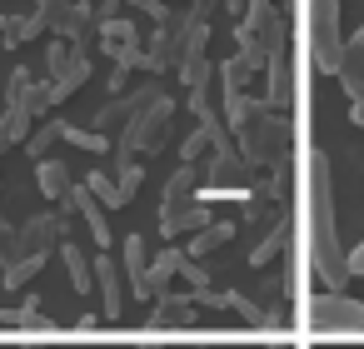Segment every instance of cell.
I'll use <instances>...</instances> for the list:
<instances>
[{
  "label": "cell",
  "instance_id": "obj_36",
  "mask_svg": "<svg viewBox=\"0 0 364 349\" xmlns=\"http://www.w3.org/2000/svg\"><path fill=\"white\" fill-rule=\"evenodd\" d=\"M11 259H16V225L0 220V264H11Z\"/></svg>",
  "mask_w": 364,
  "mask_h": 349
},
{
  "label": "cell",
  "instance_id": "obj_30",
  "mask_svg": "<svg viewBox=\"0 0 364 349\" xmlns=\"http://www.w3.org/2000/svg\"><path fill=\"white\" fill-rule=\"evenodd\" d=\"M65 145H70V150H85V155H110L105 130H80V125H65Z\"/></svg>",
  "mask_w": 364,
  "mask_h": 349
},
{
  "label": "cell",
  "instance_id": "obj_11",
  "mask_svg": "<svg viewBox=\"0 0 364 349\" xmlns=\"http://www.w3.org/2000/svg\"><path fill=\"white\" fill-rule=\"evenodd\" d=\"M95 289H100V319H120L125 314V294H130V284H125V264H115L110 254H95Z\"/></svg>",
  "mask_w": 364,
  "mask_h": 349
},
{
  "label": "cell",
  "instance_id": "obj_33",
  "mask_svg": "<svg viewBox=\"0 0 364 349\" xmlns=\"http://www.w3.org/2000/svg\"><path fill=\"white\" fill-rule=\"evenodd\" d=\"M230 235H235L230 225H210V230H200V235H190V259H200V254H210V249H220V245H225Z\"/></svg>",
  "mask_w": 364,
  "mask_h": 349
},
{
  "label": "cell",
  "instance_id": "obj_14",
  "mask_svg": "<svg viewBox=\"0 0 364 349\" xmlns=\"http://www.w3.org/2000/svg\"><path fill=\"white\" fill-rule=\"evenodd\" d=\"M85 80H90V50H75V45H70L65 65H60V70H50V100H55V105H65Z\"/></svg>",
  "mask_w": 364,
  "mask_h": 349
},
{
  "label": "cell",
  "instance_id": "obj_41",
  "mask_svg": "<svg viewBox=\"0 0 364 349\" xmlns=\"http://www.w3.org/2000/svg\"><path fill=\"white\" fill-rule=\"evenodd\" d=\"M349 120H354V125L364 130V100H349Z\"/></svg>",
  "mask_w": 364,
  "mask_h": 349
},
{
  "label": "cell",
  "instance_id": "obj_44",
  "mask_svg": "<svg viewBox=\"0 0 364 349\" xmlns=\"http://www.w3.org/2000/svg\"><path fill=\"white\" fill-rule=\"evenodd\" d=\"M6 6H11V0H0V11H6Z\"/></svg>",
  "mask_w": 364,
  "mask_h": 349
},
{
  "label": "cell",
  "instance_id": "obj_39",
  "mask_svg": "<svg viewBox=\"0 0 364 349\" xmlns=\"http://www.w3.org/2000/svg\"><path fill=\"white\" fill-rule=\"evenodd\" d=\"M95 329H100V314H80V319H75V334H80V339H90Z\"/></svg>",
  "mask_w": 364,
  "mask_h": 349
},
{
  "label": "cell",
  "instance_id": "obj_18",
  "mask_svg": "<svg viewBox=\"0 0 364 349\" xmlns=\"http://www.w3.org/2000/svg\"><path fill=\"white\" fill-rule=\"evenodd\" d=\"M36 185H41V195L46 200H55V205H65V195L75 190V180H70V165L65 160H36Z\"/></svg>",
  "mask_w": 364,
  "mask_h": 349
},
{
  "label": "cell",
  "instance_id": "obj_22",
  "mask_svg": "<svg viewBox=\"0 0 364 349\" xmlns=\"http://www.w3.org/2000/svg\"><path fill=\"white\" fill-rule=\"evenodd\" d=\"M0 324L6 329H36V334H55V324L41 314V299L31 294V299H21L16 309H0Z\"/></svg>",
  "mask_w": 364,
  "mask_h": 349
},
{
  "label": "cell",
  "instance_id": "obj_19",
  "mask_svg": "<svg viewBox=\"0 0 364 349\" xmlns=\"http://www.w3.org/2000/svg\"><path fill=\"white\" fill-rule=\"evenodd\" d=\"M60 259H65V274H70V289L75 294H90L95 289V259L75 245V240H60V249H55Z\"/></svg>",
  "mask_w": 364,
  "mask_h": 349
},
{
  "label": "cell",
  "instance_id": "obj_6",
  "mask_svg": "<svg viewBox=\"0 0 364 349\" xmlns=\"http://www.w3.org/2000/svg\"><path fill=\"white\" fill-rule=\"evenodd\" d=\"M95 45L115 60V65H125V70H145V50H140V31L125 21V16H115V21H100L95 26Z\"/></svg>",
  "mask_w": 364,
  "mask_h": 349
},
{
  "label": "cell",
  "instance_id": "obj_37",
  "mask_svg": "<svg viewBox=\"0 0 364 349\" xmlns=\"http://www.w3.org/2000/svg\"><path fill=\"white\" fill-rule=\"evenodd\" d=\"M125 85H130V70H125V65H115V70H110V80H105V90H110V95H125Z\"/></svg>",
  "mask_w": 364,
  "mask_h": 349
},
{
  "label": "cell",
  "instance_id": "obj_17",
  "mask_svg": "<svg viewBox=\"0 0 364 349\" xmlns=\"http://www.w3.org/2000/svg\"><path fill=\"white\" fill-rule=\"evenodd\" d=\"M264 75H269V105L274 110H289L294 105V70H289V50H274L269 55V65H264Z\"/></svg>",
  "mask_w": 364,
  "mask_h": 349
},
{
  "label": "cell",
  "instance_id": "obj_26",
  "mask_svg": "<svg viewBox=\"0 0 364 349\" xmlns=\"http://www.w3.org/2000/svg\"><path fill=\"white\" fill-rule=\"evenodd\" d=\"M60 140H65V120H50V115H46V120H41V125L31 130L26 150H31V160H46V155H50V150H55Z\"/></svg>",
  "mask_w": 364,
  "mask_h": 349
},
{
  "label": "cell",
  "instance_id": "obj_34",
  "mask_svg": "<svg viewBox=\"0 0 364 349\" xmlns=\"http://www.w3.org/2000/svg\"><path fill=\"white\" fill-rule=\"evenodd\" d=\"M140 180H145V170H140L135 160H120V155H115V185H120V195H125V205L135 200V190H140Z\"/></svg>",
  "mask_w": 364,
  "mask_h": 349
},
{
  "label": "cell",
  "instance_id": "obj_5",
  "mask_svg": "<svg viewBox=\"0 0 364 349\" xmlns=\"http://www.w3.org/2000/svg\"><path fill=\"white\" fill-rule=\"evenodd\" d=\"M304 319H309L314 334H359L364 329V304L349 299V294H339V289H324V294L309 299Z\"/></svg>",
  "mask_w": 364,
  "mask_h": 349
},
{
  "label": "cell",
  "instance_id": "obj_9",
  "mask_svg": "<svg viewBox=\"0 0 364 349\" xmlns=\"http://www.w3.org/2000/svg\"><path fill=\"white\" fill-rule=\"evenodd\" d=\"M6 105H21L31 120H46V115L55 110V100H50V80H31V70L16 65L11 80H6Z\"/></svg>",
  "mask_w": 364,
  "mask_h": 349
},
{
  "label": "cell",
  "instance_id": "obj_35",
  "mask_svg": "<svg viewBox=\"0 0 364 349\" xmlns=\"http://www.w3.org/2000/svg\"><path fill=\"white\" fill-rule=\"evenodd\" d=\"M70 6H75V0H36V11L46 16V26H50V31H55V26L70 16Z\"/></svg>",
  "mask_w": 364,
  "mask_h": 349
},
{
  "label": "cell",
  "instance_id": "obj_24",
  "mask_svg": "<svg viewBox=\"0 0 364 349\" xmlns=\"http://www.w3.org/2000/svg\"><path fill=\"white\" fill-rule=\"evenodd\" d=\"M180 264H185V254H180V249H165V254H155V259H150V279H145L150 299L170 294V279L180 274Z\"/></svg>",
  "mask_w": 364,
  "mask_h": 349
},
{
  "label": "cell",
  "instance_id": "obj_3",
  "mask_svg": "<svg viewBox=\"0 0 364 349\" xmlns=\"http://www.w3.org/2000/svg\"><path fill=\"white\" fill-rule=\"evenodd\" d=\"M170 130H175V100L160 95L155 105H145L130 125H120V160H135V155H160L170 145Z\"/></svg>",
  "mask_w": 364,
  "mask_h": 349
},
{
  "label": "cell",
  "instance_id": "obj_2",
  "mask_svg": "<svg viewBox=\"0 0 364 349\" xmlns=\"http://www.w3.org/2000/svg\"><path fill=\"white\" fill-rule=\"evenodd\" d=\"M225 125H230V135H235V145L250 165H279L284 150H289L284 110H274L269 100H250L245 90L225 95Z\"/></svg>",
  "mask_w": 364,
  "mask_h": 349
},
{
  "label": "cell",
  "instance_id": "obj_32",
  "mask_svg": "<svg viewBox=\"0 0 364 349\" xmlns=\"http://www.w3.org/2000/svg\"><path fill=\"white\" fill-rule=\"evenodd\" d=\"M205 150H215V140H210V130H205V125H195V130H190V140L180 145V165L200 170V155H205Z\"/></svg>",
  "mask_w": 364,
  "mask_h": 349
},
{
  "label": "cell",
  "instance_id": "obj_4",
  "mask_svg": "<svg viewBox=\"0 0 364 349\" xmlns=\"http://www.w3.org/2000/svg\"><path fill=\"white\" fill-rule=\"evenodd\" d=\"M304 16H309V60H314V70L334 75V70H339V55H344L339 0H309Z\"/></svg>",
  "mask_w": 364,
  "mask_h": 349
},
{
  "label": "cell",
  "instance_id": "obj_13",
  "mask_svg": "<svg viewBox=\"0 0 364 349\" xmlns=\"http://www.w3.org/2000/svg\"><path fill=\"white\" fill-rule=\"evenodd\" d=\"M334 80L344 85L349 100H364V26H359L354 36H344V55H339Z\"/></svg>",
  "mask_w": 364,
  "mask_h": 349
},
{
  "label": "cell",
  "instance_id": "obj_40",
  "mask_svg": "<svg viewBox=\"0 0 364 349\" xmlns=\"http://www.w3.org/2000/svg\"><path fill=\"white\" fill-rule=\"evenodd\" d=\"M16 145V135H11V125H6V115H0V160H6V150Z\"/></svg>",
  "mask_w": 364,
  "mask_h": 349
},
{
  "label": "cell",
  "instance_id": "obj_21",
  "mask_svg": "<svg viewBox=\"0 0 364 349\" xmlns=\"http://www.w3.org/2000/svg\"><path fill=\"white\" fill-rule=\"evenodd\" d=\"M215 220H210V205L205 200H195L190 210H180V215H170V220H160V235L165 240H185V235H200V230H210Z\"/></svg>",
  "mask_w": 364,
  "mask_h": 349
},
{
  "label": "cell",
  "instance_id": "obj_8",
  "mask_svg": "<svg viewBox=\"0 0 364 349\" xmlns=\"http://www.w3.org/2000/svg\"><path fill=\"white\" fill-rule=\"evenodd\" d=\"M60 240H65V215L60 210L31 215L26 225H16V254H55Z\"/></svg>",
  "mask_w": 364,
  "mask_h": 349
},
{
  "label": "cell",
  "instance_id": "obj_29",
  "mask_svg": "<svg viewBox=\"0 0 364 349\" xmlns=\"http://www.w3.org/2000/svg\"><path fill=\"white\" fill-rule=\"evenodd\" d=\"M284 240H289V220H279V225H274V230H269V235H264V240L250 249V264H255V269H264V264H269V259L284 249Z\"/></svg>",
  "mask_w": 364,
  "mask_h": 349
},
{
  "label": "cell",
  "instance_id": "obj_25",
  "mask_svg": "<svg viewBox=\"0 0 364 349\" xmlns=\"http://www.w3.org/2000/svg\"><path fill=\"white\" fill-rule=\"evenodd\" d=\"M46 259H50V254H16V259L6 264V279H0V284L16 289V294H21V289H31V279L46 269Z\"/></svg>",
  "mask_w": 364,
  "mask_h": 349
},
{
  "label": "cell",
  "instance_id": "obj_7",
  "mask_svg": "<svg viewBox=\"0 0 364 349\" xmlns=\"http://www.w3.org/2000/svg\"><path fill=\"white\" fill-rule=\"evenodd\" d=\"M185 16H190V11H180L175 21L155 26V36H150V45H145V70H150V75L180 70V60H185Z\"/></svg>",
  "mask_w": 364,
  "mask_h": 349
},
{
  "label": "cell",
  "instance_id": "obj_38",
  "mask_svg": "<svg viewBox=\"0 0 364 349\" xmlns=\"http://www.w3.org/2000/svg\"><path fill=\"white\" fill-rule=\"evenodd\" d=\"M349 279H364V240L349 249Z\"/></svg>",
  "mask_w": 364,
  "mask_h": 349
},
{
  "label": "cell",
  "instance_id": "obj_23",
  "mask_svg": "<svg viewBox=\"0 0 364 349\" xmlns=\"http://www.w3.org/2000/svg\"><path fill=\"white\" fill-rule=\"evenodd\" d=\"M50 26H46V16L41 11H31V16H11V26H6V36H0V45L6 50H21V45H31V41H41Z\"/></svg>",
  "mask_w": 364,
  "mask_h": 349
},
{
  "label": "cell",
  "instance_id": "obj_45",
  "mask_svg": "<svg viewBox=\"0 0 364 349\" xmlns=\"http://www.w3.org/2000/svg\"><path fill=\"white\" fill-rule=\"evenodd\" d=\"M26 349H36V344H26Z\"/></svg>",
  "mask_w": 364,
  "mask_h": 349
},
{
  "label": "cell",
  "instance_id": "obj_16",
  "mask_svg": "<svg viewBox=\"0 0 364 349\" xmlns=\"http://www.w3.org/2000/svg\"><path fill=\"white\" fill-rule=\"evenodd\" d=\"M145 279H150V245H145V235H125V284L135 299H150Z\"/></svg>",
  "mask_w": 364,
  "mask_h": 349
},
{
  "label": "cell",
  "instance_id": "obj_20",
  "mask_svg": "<svg viewBox=\"0 0 364 349\" xmlns=\"http://www.w3.org/2000/svg\"><path fill=\"white\" fill-rule=\"evenodd\" d=\"M195 294H160L155 299V309H150V319L160 324V329H180V324H195Z\"/></svg>",
  "mask_w": 364,
  "mask_h": 349
},
{
  "label": "cell",
  "instance_id": "obj_15",
  "mask_svg": "<svg viewBox=\"0 0 364 349\" xmlns=\"http://www.w3.org/2000/svg\"><path fill=\"white\" fill-rule=\"evenodd\" d=\"M195 195H200V175L190 170V165H180L170 180H165V200H160V220H170V215H180V210H190L195 205Z\"/></svg>",
  "mask_w": 364,
  "mask_h": 349
},
{
  "label": "cell",
  "instance_id": "obj_1",
  "mask_svg": "<svg viewBox=\"0 0 364 349\" xmlns=\"http://www.w3.org/2000/svg\"><path fill=\"white\" fill-rule=\"evenodd\" d=\"M304 225H309V264L324 279V289H339L349 279V254L339 245V225H334V180H329V155L309 150V170H304Z\"/></svg>",
  "mask_w": 364,
  "mask_h": 349
},
{
  "label": "cell",
  "instance_id": "obj_10",
  "mask_svg": "<svg viewBox=\"0 0 364 349\" xmlns=\"http://www.w3.org/2000/svg\"><path fill=\"white\" fill-rule=\"evenodd\" d=\"M165 90H160V80H145V85H135V90H125V95H110L105 100V110L95 115V130H110V125H130L145 105H155Z\"/></svg>",
  "mask_w": 364,
  "mask_h": 349
},
{
  "label": "cell",
  "instance_id": "obj_31",
  "mask_svg": "<svg viewBox=\"0 0 364 349\" xmlns=\"http://www.w3.org/2000/svg\"><path fill=\"white\" fill-rule=\"evenodd\" d=\"M175 75L185 80V90H200V85H210V75H215V70H210V55H185Z\"/></svg>",
  "mask_w": 364,
  "mask_h": 349
},
{
  "label": "cell",
  "instance_id": "obj_12",
  "mask_svg": "<svg viewBox=\"0 0 364 349\" xmlns=\"http://www.w3.org/2000/svg\"><path fill=\"white\" fill-rule=\"evenodd\" d=\"M60 215H80V220H85V230H90V240H95L100 249H110V220H105V205H100L85 185H75V190L65 195Z\"/></svg>",
  "mask_w": 364,
  "mask_h": 349
},
{
  "label": "cell",
  "instance_id": "obj_42",
  "mask_svg": "<svg viewBox=\"0 0 364 349\" xmlns=\"http://www.w3.org/2000/svg\"><path fill=\"white\" fill-rule=\"evenodd\" d=\"M135 349H160V344H155V339H140V344H135Z\"/></svg>",
  "mask_w": 364,
  "mask_h": 349
},
{
  "label": "cell",
  "instance_id": "obj_43",
  "mask_svg": "<svg viewBox=\"0 0 364 349\" xmlns=\"http://www.w3.org/2000/svg\"><path fill=\"white\" fill-rule=\"evenodd\" d=\"M6 26H11V16H6V11H0V36H6Z\"/></svg>",
  "mask_w": 364,
  "mask_h": 349
},
{
  "label": "cell",
  "instance_id": "obj_28",
  "mask_svg": "<svg viewBox=\"0 0 364 349\" xmlns=\"http://www.w3.org/2000/svg\"><path fill=\"white\" fill-rule=\"evenodd\" d=\"M85 190H90L105 210H125V195H120V185L110 180V170H90V175H85Z\"/></svg>",
  "mask_w": 364,
  "mask_h": 349
},
{
  "label": "cell",
  "instance_id": "obj_27",
  "mask_svg": "<svg viewBox=\"0 0 364 349\" xmlns=\"http://www.w3.org/2000/svg\"><path fill=\"white\" fill-rule=\"evenodd\" d=\"M255 70H259V65H255L250 55H240V50H235V55L220 65V85H225V95H240V90L250 85V75H255Z\"/></svg>",
  "mask_w": 364,
  "mask_h": 349
}]
</instances>
